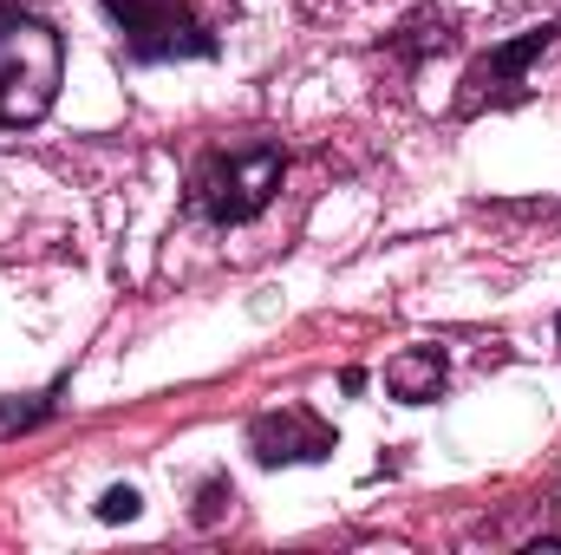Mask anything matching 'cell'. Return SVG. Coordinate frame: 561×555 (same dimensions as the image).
Instances as JSON below:
<instances>
[{"mask_svg": "<svg viewBox=\"0 0 561 555\" xmlns=\"http://www.w3.org/2000/svg\"><path fill=\"white\" fill-rule=\"evenodd\" d=\"M59 92V33L26 13H0V132L46 118Z\"/></svg>", "mask_w": 561, "mask_h": 555, "instance_id": "7a4b0ae2", "label": "cell"}, {"mask_svg": "<svg viewBox=\"0 0 561 555\" xmlns=\"http://www.w3.org/2000/svg\"><path fill=\"white\" fill-rule=\"evenodd\" d=\"M99 517H105V523H131V517H138V490H105Z\"/></svg>", "mask_w": 561, "mask_h": 555, "instance_id": "52a82bcc", "label": "cell"}, {"mask_svg": "<svg viewBox=\"0 0 561 555\" xmlns=\"http://www.w3.org/2000/svg\"><path fill=\"white\" fill-rule=\"evenodd\" d=\"M280 190V144H236L196 163L190 177V209L203 223H249L255 209H268Z\"/></svg>", "mask_w": 561, "mask_h": 555, "instance_id": "3957f363", "label": "cell"}, {"mask_svg": "<svg viewBox=\"0 0 561 555\" xmlns=\"http://www.w3.org/2000/svg\"><path fill=\"white\" fill-rule=\"evenodd\" d=\"M105 13L118 20L138 59H203L216 53V33L236 0H105Z\"/></svg>", "mask_w": 561, "mask_h": 555, "instance_id": "6da1fadb", "label": "cell"}, {"mask_svg": "<svg viewBox=\"0 0 561 555\" xmlns=\"http://www.w3.org/2000/svg\"><path fill=\"white\" fill-rule=\"evenodd\" d=\"M549 46H556V26H536V33H523L516 46H503L496 59H483V66L470 72V86H477V92H470V105H477V99H510V92L523 86L529 59H536V53H549Z\"/></svg>", "mask_w": 561, "mask_h": 555, "instance_id": "5b68a950", "label": "cell"}, {"mask_svg": "<svg viewBox=\"0 0 561 555\" xmlns=\"http://www.w3.org/2000/svg\"><path fill=\"white\" fill-rule=\"evenodd\" d=\"M386 386H392L405 406L437 399V386H444V353H437V347H412V353H399V360L386 366Z\"/></svg>", "mask_w": 561, "mask_h": 555, "instance_id": "8992f818", "label": "cell"}, {"mask_svg": "<svg viewBox=\"0 0 561 555\" xmlns=\"http://www.w3.org/2000/svg\"><path fill=\"white\" fill-rule=\"evenodd\" d=\"M249 451L262 464H313V457L333 451V431L307 412V406H280V412H262L249 424Z\"/></svg>", "mask_w": 561, "mask_h": 555, "instance_id": "277c9868", "label": "cell"}, {"mask_svg": "<svg viewBox=\"0 0 561 555\" xmlns=\"http://www.w3.org/2000/svg\"><path fill=\"white\" fill-rule=\"evenodd\" d=\"M33 418H46V399H39V406H0V438H7V431H26Z\"/></svg>", "mask_w": 561, "mask_h": 555, "instance_id": "9c48e42d", "label": "cell"}, {"mask_svg": "<svg viewBox=\"0 0 561 555\" xmlns=\"http://www.w3.org/2000/svg\"><path fill=\"white\" fill-rule=\"evenodd\" d=\"M222 503H236V490H229V484H203V510H196V523H216Z\"/></svg>", "mask_w": 561, "mask_h": 555, "instance_id": "ba28073f", "label": "cell"}]
</instances>
